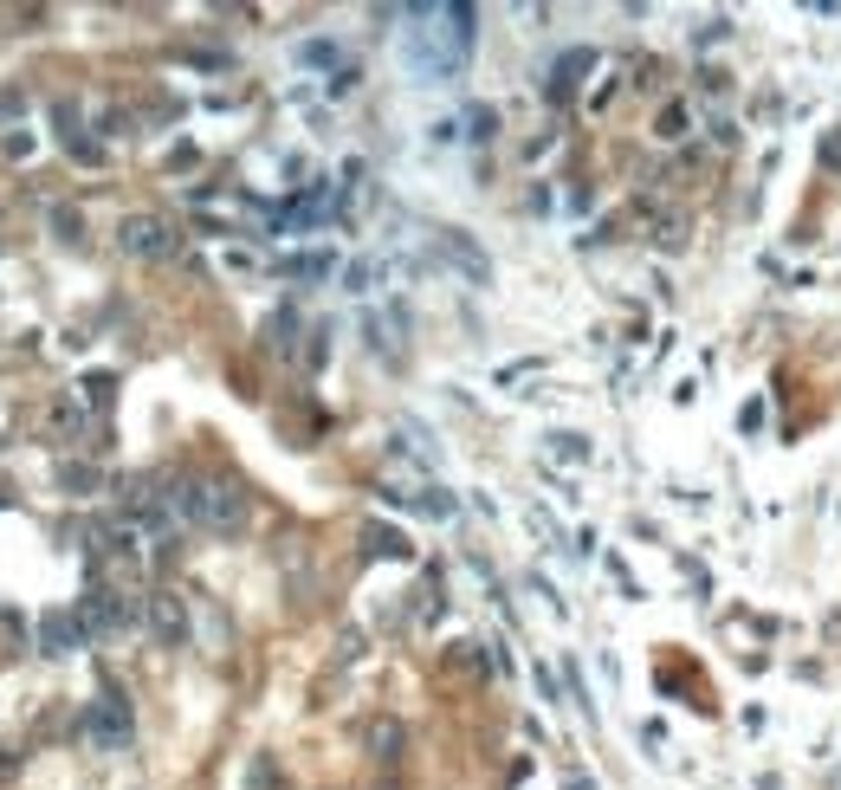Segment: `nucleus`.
<instances>
[{
    "instance_id": "7",
    "label": "nucleus",
    "mask_w": 841,
    "mask_h": 790,
    "mask_svg": "<svg viewBox=\"0 0 841 790\" xmlns=\"http://www.w3.org/2000/svg\"><path fill=\"white\" fill-rule=\"evenodd\" d=\"M85 622L72 616V609H52L46 622H39V648H46V655H72V648H85Z\"/></svg>"
},
{
    "instance_id": "1",
    "label": "nucleus",
    "mask_w": 841,
    "mask_h": 790,
    "mask_svg": "<svg viewBox=\"0 0 841 790\" xmlns=\"http://www.w3.org/2000/svg\"><path fill=\"white\" fill-rule=\"evenodd\" d=\"M434 26H415L408 33V65L415 78H453L466 65V46H473V7H427Z\"/></svg>"
},
{
    "instance_id": "3",
    "label": "nucleus",
    "mask_w": 841,
    "mask_h": 790,
    "mask_svg": "<svg viewBox=\"0 0 841 790\" xmlns=\"http://www.w3.org/2000/svg\"><path fill=\"white\" fill-rule=\"evenodd\" d=\"M78 732H85L98 752H123L130 745V700H123L117 687H104L98 700L85 706V719H78Z\"/></svg>"
},
{
    "instance_id": "12",
    "label": "nucleus",
    "mask_w": 841,
    "mask_h": 790,
    "mask_svg": "<svg viewBox=\"0 0 841 790\" xmlns=\"http://www.w3.org/2000/svg\"><path fill=\"white\" fill-rule=\"evenodd\" d=\"M285 272H292V279H324L330 260H324V253H305V260H285Z\"/></svg>"
},
{
    "instance_id": "10",
    "label": "nucleus",
    "mask_w": 841,
    "mask_h": 790,
    "mask_svg": "<svg viewBox=\"0 0 841 790\" xmlns=\"http://www.w3.org/2000/svg\"><path fill=\"white\" fill-rule=\"evenodd\" d=\"M369 745H376V758H395V752H402V726H395V719H382V726L369 732Z\"/></svg>"
},
{
    "instance_id": "4",
    "label": "nucleus",
    "mask_w": 841,
    "mask_h": 790,
    "mask_svg": "<svg viewBox=\"0 0 841 790\" xmlns=\"http://www.w3.org/2000/svg\"><path fill=\"white\" fill-rule=\"evenodd\" d=\"M78 622H85L91 635H117V629H130V622H136V603H123L117 590H104V583H98V590L78 596Z\"/></svg>"
},
{
    "instance_id": "5",
    "label": "nucleus",
    "mask_w": 841,
    "mask_h": 790,
    "mask_svg": "<svg viewBox=\"0 0 841 790\" xmlns=\"http://www.w3.org/2000/svg\"><path fill=\"white\" fill-rule=\"evenodd\" d=\"M117 240H123L130 253H143V260H162V253H175L169 221H156V214H130V221L117 227Z\"/></svg>"
},
{
    "instance_id": "9",
    "label": "nucleus",
    "mask_w": 841,
    "mask_h": 790,
    "mask_svg": "<svg viewBox=\"0 0 841 790\" xmlns=\"http://www.w3.org/2000/svg\"><path fill=\"white\" fill-rule=\"evenodd\" d=\"M363 538H369V551H376V557H408V538H402V531H382V525H369Z\"/></svg>"
},
{
    "instance_id": "11",
    "label": "nucleus",
    "mask_w": 841,
    "mask_h": 790,
    "mask_svg": "<svg viewBox=\"0 0 841 790\" xmlns=\"http://www.w3.org/2000/svg\"><path fill=\"white\" fill-rule=\"evenodd\" d=\"M576 72H589V52H570V59L557 65V85H550V91H557V98H563V91L576 85Z\"/></svg>"
},
{
    "instance_id": "8",
    "label": "nucleus",
    "mask_w": 841,
    "mask_h": 790,
    "mask_svg": "<svg viewBox=\"0 0 841 790\" xmlns=\"http://www.w3.org/2000/svg\"><path fill=\"white\" fill-rule=\"evenodd\" d=\"M440 253H447V260L460 266L466 279H486V253H479V247H473V240H466V234H440Z\"/></svg>"
},
{
    "instance_id": "2",
    "label": "nucleus",
    "mask_w": 841,
    "mask_h": 790,
    "mask_svg": "<svg viewBox=\"0 0 841 790\" xmlns=\"http://www.w3.org/2000/svg\"><path fill=\"white\" fill-rule=\"evenodd\" d=\"M169 519H188L201 531H240L246 525V493L233 480H169Z\"/></svg>"
},
{
    "instance_id": "6",
    "label": "nucleus",
    "mask_w": 841,
    "mask_h": 790,
    "mask_svg": "<svg viewBox=\"0 0 841 790\" xmlns=\"http://www.w3.org/2000/svg\"><path fill=\"white\" fill-rule=\"evenodd\" d=\"M143 616H149V629H156L162 642H182V635H188V603H182L175 590H156V596L143 603Z\"/></svg>"
}]
</instances>
